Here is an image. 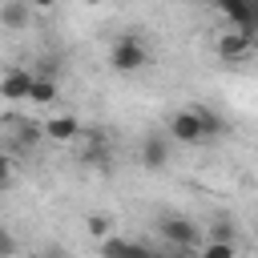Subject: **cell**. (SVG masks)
<instances>
[{
	"label": "cell",
	"mask_w": 258,
	"mask_h": 258,
	"mask_svg": "<svg viewBox=\"0 0 258 258\" xmlns=\"http://www.w3.org/2000/svg\"><path fill=\"white\" fill-rule=\"evenodd\" d=\"M149 64V44L141 40V32H121L109 48V69L129 77V73H141Z\"/></svg>",
	"instance_id": "obj_1"
},
{
	"label": "cell",
	"mask_w": 258,
	"mask_h": 258,
	"mask_svg": "<svg viewBox=\"0 0 258 258\" xmlns=\"http://www.w3.org/2000/svg\"><path fill=\"white\" fill-rule=\"evenodd\" d=\"M165 137L177 141V145H198V141H206V129H202L194 105H189V109H177V113L165 121Z\"/></svg>",
	"instance_id": "obj_2"
},
{
	"label": "cell",
	"mask_w": 258,
	"mask_h": 258,
	"mask_svg": "<svg viewBox=\"0 0 258 258\" xmlns=\"http://www.w3.org/2000/svg\"><path fill=\"white\" fill-rule=\"evenodd\" d=\"M157 234H161L169 246H177V250H189V246H198V238H202V226H194L189 218H161V222H157Z\"/></svg>",
	"instance_id": "obj_3"
},
{
	"label": "cell",
	"mask_w": 258,
	"mask_h": 258,
	"mask_svg": "<svg viewBox=\"0 0 258 258\" xmlns=\"http://www.w3.org/2000/svg\"><path fill=\"white\" fill-rule=\"evenodd\" d=\"M169 137L161 133V129H153V133H145L141 137V165L149 169V173H161L165 165H169Z\"/></svg>",
	"instance_id": "obj_4"
},
{
	"label": "cell",
	"mask_w": 258,
	"mask_h": 258,
	"mask_svg": "<svg viewBox=\"0 0 258 258\" xmlns=\"http://www.w3.org/2000/svg\"><path fill=\"white\" fill-rule=\"evenodd\" d=\"M214 8L226 12V20L238 32H254V16H258V0H214Z\"/></svg>",
	"instance_id": "obj_5"
},
{
	"label": "cell",
	"mask_w": 258,
	"mask_h": 258,
	"mask_svg": "<svg viewBox=\"0 0 258 258\" xmlns=\"http://www.w3.org/2000/svg\"><path fill=\"white\" fill-rule=\"evenodd\" d=\"M250 48H254V32H222L218 36V56L222 60H246L250 56Z\"/></svg>",
	"instance_id": "obj_6"
},
{
	"label": "cell",
	"mask_w": 258,
	"mask_h": 258,
	"mask_svg": "<svg viewBox=\"0 0 258 258\" xmlns=\"http://www.w3.org/2000/svg\"><path fill=\"white\" fill-rule=\"evenodd\" d=\"M28 85H32V73L28 69H8L0 73V101H28Z\"/></svg>",
	"instance_id": "obj_7"
},
{
	"label": "cell",
	"mask_w": 258,
	"mask_h": 258,
	"mask_svg": "<svg viewBox=\"0 0 258 258\" xmlns=\"http://www.w3.org/2000/svg\"><path fill=\"white\" fill-rule=\"evenodd\" d=\"M40 133L52 137V141H77V137H81V117H73V113H56V117H48V121L40 125Z\"/></svg>",
	"instance_id": "obj_8"
},
{
	"label": "cell",
	"mask_w": 258,
	"mask_h": 258,
	"mask_svg": "<svg viewBox=\"0 0 258 258\" xmlns=\"http://www.w3.org/2000/svg\"><path fill=\"white\" fill-rule=\"evenodd\" d=\"M28 24H32V8H28V0H0V28L20 32V28H28Z\"/></svg>",
	"instance_id": "obj_9"
},
{
	"label": "cell",
	"mask_w": 258,
	"mask_h": 258,
	"mask_svg": "<svg viewBox=\"0 0 258 258\" xmlns=\"http://www.w3.org/2000/svg\"><path fill=\"white\" fill-rule=\"evenodd\" d=\"M101 258H153V250L129 238H101Z\"/></svg>",
	"instance_id": "obj_10"
},
{
	"label": "cell",
	"mask_w": 258,
	"mask_h": 258,
	"mask_svg": "<svg viewBox=\"0 0 258 258\" xmlns=\"http://www.w3.org/2000/svg\"><path fill=\"white\" fill-rule=\"evenodd\" d=\"M56 93H60L56 73H32V85H28V101L32 105H52Z\"/></svg>",
	"instance_id": "obj_11"
},
{
	"label": "cell",
	"mask_w": 258,
	"mask_h": 258,
	"mask_svg": "<svg viewBox=\"0 0 258 258\" xmlns=\"http://www.w3.org/2000/svg\"><path fill=\"white\" fill-rule=\"evenodd\" d=\"M206 234H210L214 242H238V226H234L230 218H218V222H210V226H206Z\"/></svg>",
	"instance_id": "obj_12"
},
{
	"label": "cell",
	"mask_w": 258,
	"mask_h": 258,
	"mask_svg": "<svg viewBox=\"0 0 258 258\" xmlns=\"http://www.w3.org/2000/svg\"><path fill=\"white\" fill-rule=\"evenodd\" d=\"M198 258H238V242H206L202 250H198Z\"/></svg>",
	"instance_id": "obj_13"
},
{
	"label": "cell",
	"mask_w": 258,
	"mask_h": 258,
	"mask_svg": "<svg viewBox=\"0 0 258 258\" xmlns=\"http://www.w3.org/2000/svg\"><path fill=\"white\" fill-rule=\"evenodd\" d=\"M194 113H198V121H202V129H206V137L226 133V129H222V117H218V113H210L206 105H194Z\"/></svg>",
	"instance_id": "obj_14"
},
{
	"label": "cell",
	"mask_w": 258,
	"mask_h": 258,
	"mask_svg": "<svg viewBox=\"0 0 258 258\" xmlns=\"http://www.w3.org/2000/svg\"><path fill=\"white\" fill-rule=\"evenodd\" d=\"M40 137H44V133H40V125H28V121H20V125H16V145H20V149L40 145Z\"/></svg>",
	"instance_id": "obj_15"
},
{
	"label": "cell",
	"mask_w": 258,
	"mask_h": 258,
	"mask_svg": "<svg viewBox=\"0 0 258 258\" xmlns=\"http://www.w3.org/2000/svg\"><path fill=\"white\" fill-rule=\"evenodd\" d=\"M89 238H109V230H113V222L105 218V214H89Z\"/></svg>",
	"instance_id": "obj_16"
},
{
	"label": "cell",
	"mask_w": 258,
	"mask_h": 258,
	"mask_svg": "<svg viewBox=\"0 0 258 258\" xmlns=\"http://www.w3.org/2000/svg\"><path fill=\"white\" fill-rule=\"evenodd\" d=\"M12 173H16V169H12V157H8V153H0V189H8V185H12Z\"/></svg>",
	"instance_id": "obj_17"
},
{
	"label": "cell",
	"mask_w": 258,
	"mask_h": 258,
	"mask_svg": "<svg viewBox=\"0 0 258 258\" xmlns=\"http://www.w3.org/2000/svg\"><path fill=\"white\" fill-rule=\"evenodd\" d=\"M12 254H16V242H12V234L0 230V258H12Z\"/></svg>",
	"instance_id": "obj_18"
},
{
	"label": "cell",
	"mask_w": 258,
	"mask_h": 258,
	"mask_svg": "<svg viewBox=\"0 0 258 258\" xmlns=\"http://www.w3.org/2000/svg\"><path fill=\"white\" fill-rule=\"evenodd\" d=\"M28 8L32 12H48V8H56V0H28Z\"/></svg>",
	"instance_id": "obj_19"
},
{
	"label": "cell",
	"mask_w": 258,
	"mask_h": 258,
	"mask_svg": "<svg viewBox=\"0 0 258 258\" xmlns=\"http://www.w3.org/2000/svg\"><path fill=\"white\" fill-rule=\"evenodd\" d=\"M81 4H89V8H97V4H105V0H81Z\"/></svg>",
	"instance_id": "obj_20"
},
{
	"label": "cell",
	"mask_w": 258,
	"mask_h": 258,
	"mask_svg": "<svg viewBox=\"0 0 258 258\" xmlns=\"http://www.w3.org/2000/svg\"><path fill=\"white\" fill-rule=\"evenodd\" d=\"M48 258H69V254H60V250H52V254H48Z\"/></svg>",
	"instance_id": "obj_21"
},
{
	"label": "cell",
	"mask_w": 258,
	"mask_h": 258,
	"mask_svg": "<svg viewBox=\"0 0 258 258\" xmlns=\"http://www.w3.org/2000/svg\"><path fill=\"white\" fill-rule=\"evenodd\" d=\"M198 4H214V0H198Z\"/></svg>",
	"instance_id": "obj_22"
},
{
	"label": "cell",
	"mask_w": 258,
	"mask_h": 258,
	"mask_svg": "<svg viewBox=\"0 0 258 258\" xmlns=\"http://www.w3.org/2000/svg\"><path fill=\"white\" fill-rule=\"evenodd\" d=\"M153 258H161V254H153Z\"/></svg>",
	"instance_id": "obj_23"
}]
</instances>
